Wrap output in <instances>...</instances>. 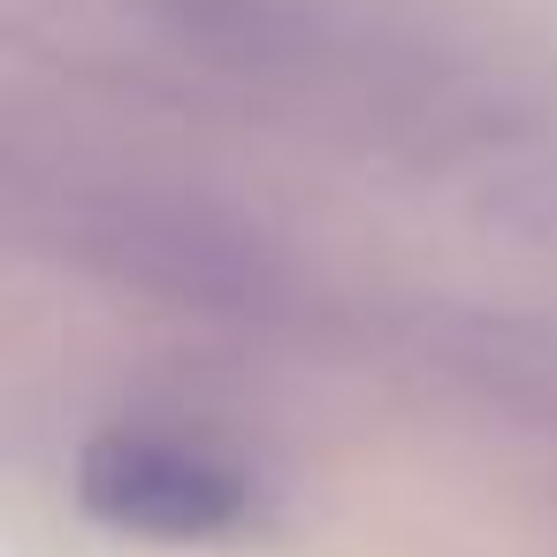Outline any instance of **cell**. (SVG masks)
Instances as JSON below:
<instances>
[{"mask_svg": "<svg viewBox=\"0 0 557 557\" xmlns=\"http://www.w3.org/2000/svg\"><path fill=\"white\" fill-rule=\"evenodd\" d=\"M62 252H77L85 268L131 283V290H161L176 306H222V313H260L290 290L283 260L230 214L199 207V199H161V191H92V199H62L54 214Z\"/></svg>", "mask_w": 557, "mask_h": 557, "instance_id": "6da1fadb", "label": "cell"}, {"mask_svg": "<svg viewBox=\"0 0 557 557\" xmlns=\"http://www.w3.org/2000/svg\"><path fill=\"white\" fill-rule=\"evenodd\" d=\"M77 496L92 519L146 542H214L245 519V481L207 450L161 435H100L77 458Z\"/></svg>", "mask_w": 557, "mask_h": 557, "instance_id": "7a4b0ae2", "label": "cell"}, {"mask_svg": "<svg viewBox=\"0 0 557 557\" xmlns=\"http://www.w3.org/2000/svg\"><path fill=\"white\" fill-rule=\"evenodd\" d=\"M496 214H504L511 230H527V237L549 245V237H557V169H549V176H519V191H511Z\"/></svg>", "mask_w": 557, "mask_h": 557, "instance_id": "3957f363", "label": "cell"}]
</instances>
